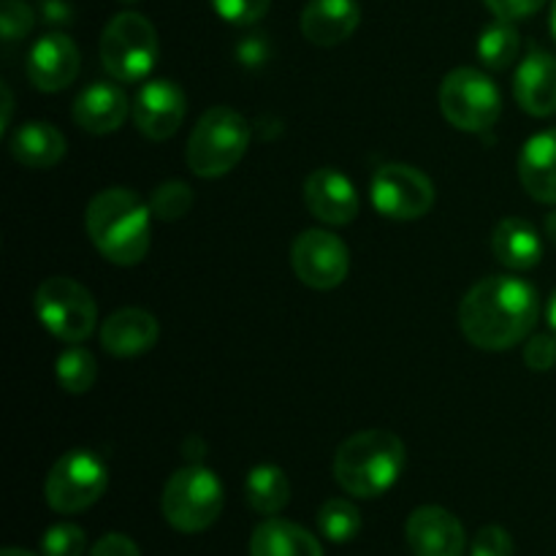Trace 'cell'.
<instances>
[{"label": "cell", "mask_w": 556, "mask_h": 556, "mask_svg": "<svg viewBox=\"0 0 556 556\" xmlns=\"http://www.w3.org/2000/svg\"><path fill=\"white\" fill-rule=\"evenodd\" d=\"M538 315V291L514 275H492L476 282L459 304L462 334L481 351H510L525 342Z\"/></svg>", "instance_id": "cell-1"}, {"label": "cell", "mask_w": 556, "mask_h": 556, "mask_svg": "<svg viewBox=\"0 0 556 556\" xmlns=\"http://www.w3.org/2000/svg\"><path fill=\"white\" fill-rule=\"evenodd\" d=\"M152 210L128 188H106L87 204L85 228L98 253L117 266H136L150 250Z\"/></svg>", "instance_id": "cell-2"}, {"label": "cell", "mask_w": 556, "mask_h": 556, "mask_svg": "<svg viewBox=\"0 0 556 556\" xmlns=\"http://www.w3.org/2000/svg\"><path fill=\"white\" fill-rule=\"evenodd\" d=\"M407 451L400 434L389 429H364L351 434L334 454V478L342 492L358 500L380 497L400 481Z\"/></svg>", "instance_id": "cell-3"}, {"label": "cell", "mask_w": 556, "mask_h": 556, "mask_svg": "<svg viewBox=\"0 0 556 556\" xmlns=\"http://www.w3.org/2000/svg\"><path fill=\"white\" fill-rule=\"evenodd\" d=\"M250 139H253V130L244 114L231 106H212L190 130L185 161L195 177L217 179L239 166Z\"/></svg>", "instance_id": "cell-4"}, {"label": "cell", "mask_w": 556, "mask_h": 556, "mask_svg": "<svg viewBox=\"0 0 556 556\" xmlns=\"http://www.w3.org/2000/svg\"><path fill=\"white\" fill-rule=\"evenodd\" d=\"M101 63L114 81L147 79L157 63V30L139 11H123L101 33Z\"/></svg>", "instance_id": "cell-5"}, {"label": "cell", "mask_w": 556, "mask_h": 556, "mask_svg": "<svg viewBox=\"0 0 556 556\" xmlns=\"http://www.w3.org/2000/svg\"><path fill=\"white\" fill-rule=\"evenodd\" d=\"M163 516L177 532H204L217 521L223 510L220 478L204 465H188L166 481L161 497Z\"/></svg>", "instance_id": "cell-6"}, {"label": "cell", "mask_w": 556, "mask_h": 556, "mask_svg": "<svg viewBox=\"0 0 556 556\" xmlns=\"http://www.w3.org/2000/svg\"><path fill=\"white\" fill-rule=\"evenodd\" d=\"M36 315L43 329L60 342L79 345L92 334L98 320V307L92 293L74 277L54 275L36 288Z\"/></svg>", "instance_id": "cell-7"}, {"label": "cell", "mask_w": 556, "mask_h": 556, "mask_svg": "<svg viewBox=\"0 0 556 556\" xmlns=\"http://www.w3.org/2000/svg\"><path fill=\"white\" fill-rule=\"evenodd\" d=\"M440 109L454 128L489 130L503 114V96L492 76L478 68H454L440 85Z\"/></svg>", "instance_id": "cell-8"}, {"label": "cell", "mask_w": 556, "mask_h": 556, "mask_svg": "<svg viewBox=\"0 0 556 556\" xmlns=\"http://www.w3.org/2000/svg\"><path fill=\"white\" fill-rule=\"evenodd\" d=\"M109 486V470L98 454L74 448L60 456L43 483V497L54 514H81L103 497Z\"/></svg>", "instance_id": "cell-9"}, {"label": "cell", "mask_w": 556, "mask_h": 556, "mask_svg": "<svg viewBox=\"0 0 556 556\" xmlns=\"http://www.w3.org/2000/svg\"><path fill=\"white\" fill-rule=\"evenodd\" d=\"M372 206L389 220H418L434 206V182L416 166L386 163L372 174L369 185Z\"/></svg>", "instance_id": "cell-10"}, {"label": "cell", "mask_w": 556, "mask_h": 556, "mask_svg": "<svg viewBox=\"0 0 556 556\" xmlns=\"http://www.w3.org/2000/svg\"><path fill=\"white\" fill-rule=\"evenodd\" d=\"M291 266L299 280L313 291H331L342 286L351 271V250L337 233L307 228L291 248Z\"/></svg>", "instance_id": "cell-11"}, {"label": "cell", "mask_w": 556, "mask_h": 556, "mask_svg": "<svg viewBox=\"0 0 556 556\" xmlns=\"http://www.w3.org/2000/svg\"><path fill=\"white\" fill-rule=\"evenodd\" d=\"M188 114V98L182 87L172 79H152L136 92L134 123L150 141H166L182 125Z\"/></svg>", "instance_id": "cell-12"}, {"label": "cell", "mask_w": 556, "mask_h": 556, "mask_svg": "<svg viewBox=\"0 0 556 556\" xmlns=\"http://www.w3.org/2000/svg\"><path fill=\"white\" fill-rule=\"evenodd\" d=\"M304 204H307L309 215L315 220L326 223V226H348L356 220L358 210H362V199L351 179L337 168H315L307 179H304Z\"/></svg>", "instance_id": "cell-13"}, {"label": "cell", "mask_w": 556, "mask_h": 556, "mask_svg": "<svg viewBox=\"0 0 556 556\" xmlns=\"http://www.w3.org/2000/svg\"><path fill=\"white\" fill-rule=\"evenodd\" d=\"M79 47L65 33H47L43 38H38L25 65L27 79L41 92H60L71 87L79 76Z\"/></svg>", "instance_id": "cell-14"}, {"label": "cell", "mask_w": 556, "mask_h": 556, "mask_svg": "<svg viewBox=\"0 0 556 556\" xmlns=\"http://www.w3.org/2000/svg\"><path fill=\"white\" fill-rule=\"evenodd\" d=\"M405 535L416 556H462L467 546L462 521L440 505H421L413 510Z\"/></svg>", "instance_id": "cell-15"}, {"label": "cell", "mask_w": 556, "mask_h": 556, "mask_svg": "<svg viewBox=\"0 0 556 556\" xmlns=\"http://www.w3.org/2000/svg\"><path fill=\"white\" fill-rule=\"evenodd\" d=\"M128 114H134L123 87L112 81H96L85 87L74 101V123L92 136L114 134L125 125Z\"/></svg>", "instance_id": "cell-16"}, {"label": "cell", "mask_w": 556, "mask_h": 556, "mask_svg": "<svg viewBox=\"0 0 556 556\" xmlns=\"http://www.w3.org/2000/svg\"><path fill=\"white\" fill-rule=\"evenodd\" d=\"M362 5L356 0H309L302 11V36L315 47H340L356 33Z\"/></svg>", "instance_id": "cell-17"}, {"label": "cell", "mask_w": 556, "mask_h": 556, "mask_svg": "<svg viewBox=\"0 0 556 556\" xmlns=\"http://www.w3.org/2000/svg\"><path fill=\"white\" fill-rule=\"evenodd\" d=\"M516 103L532 117L556 114V58L543 49H532L516 68Z\"/></svg>", "instance_id": "cell-18"}, {"label": "cell", "mask_w": 556, "mask_h": 556, "mask_svg": "<svg viewBox=\"0 0 556 556\" xmlns=\"http://www.w3.org/2000/svg\"><path fill=\"white\" fill-rule=\"evenodd\" d=\"M157 334L155 315L141 307H123L103 320L101 345L109 356L134 358L155 348Z\"/></svg>", "instance_id": "cell-19"}, {"label": "cell", "mask_w": 556, "mask_h": 556, "mask_svg": "<svg viewBox=\"0 0 556 556\" xmlns=\"http://www.w3.org/2000/svg\"><path fill=\"white\" fill-rule=\"evenodd\" d=\"M519 179L538 204H556V128L527 139L519 152Z\"/></svg>", "instance_id": "cell-20"}, {"label": "cell", "mask_w": 556, "mask_h": 556, "mask_svg": "<svg viewBox=\"0 0 556 556\" xmlns=\"http://www.w3.org/2000/svg\"><path fill=\"white\" fill-rule=\"evenodd\" d=\"M492 253L505 269H535L543 258V239L525 217H505L492 233Z\"/></svg>", "instance_id": "cell-21"}, {"label": "cell", "mask_w": 556, "mask_h": 556, "mask_svg": "<svg viewBox=\"0 0 556 556\" xmlns=\"http://www.w3.org/2000/svg\"><path fill=\"white\" fill-rule=\"evenodd\" d=\"M11 155L20 166L41 172V168H54L65 157V136L52 123H41V119H30V123L20 125L11 134Z\"/></svg>", "instance_id": "cell-22"}, {"label": "cell", "mask_w": 556, "mask_h": 556, "mask_svg": "<svg viewBox=\"0 0 556 556\" xmlns=\"http://www.w3.org/2000/svg\"><path fill=\"white\" fill-rule=\"evenodd\" d=\"M250 556H324V546L293 521L266 519L250 538Z\"/></svg>", "instance_id": "cell-23"}, {"label": "cell", "mask_w": 556, "mask_h": 556, "mask_svg": "<svg viewBox=\"0 0 556 556\" xmlns=\"http://www.w3.org/2000/svg\"><path fill=\"white\" fill-rule=\"evenodd\" d=\"M244 497L255 514L275 516L291 500V481L277 465H258L244 481Z\"/></svg>", "instance_id": "cell-24"}, {"label": "cell", "mask_w": 556, "mask_h": 556, "mask_svg": "<svg viewBox=\"0 0 556 556\" xmlns=\"http://www.w3.org/2000/svg\"><path fill=\"white\" fill-rule=\"evenodd\" d=\"M521 52V36L514 27V22L497 20L483 27L478 36V58L489 71H505L514 65V60Z\"/></svg>", "instance_id": "cell-25"}, {"label": "cell", "mask_w": 556, "mask_h": 556, "mask_svg": "<svg viewBox=\"0 0 556 556\" xmlns=\"http://www.w3.org/2000/svg\"><path fill=\"white\" fill-rule=\"evenodd\" d=\"M54 375H58V383L63 391H68V394H87L96 386L98 362L87 348L71 345L58 356Z\"/></svg>", "instance_id": "cell-26"}, {"label": "cell", "mask_w": 556, "mask_h": 556, "mask_svg": "<svg viewBox=\"0 0 556 556\" xmlns=\"http://www.w3.org/2000/svg\"><path fill=\"white\" fill-rule=\"evenodd\" d=\"M318 527L331 543H348L362 532V514L351 500H326L318 510Z\"/></svg>", "instance_id": "cell-27"}, {"label": "cell", "mask_w": 556, "mask_h": 556, "mask_svg": "<svg viewBox=\"0 0 556 556\" xmlns=\"http://www.w3.org/2000/svg\"><path fill=\"white\" fill-rule=\"evenodd\" d=\"M193 201L195 193L188 182H182V179H168V182L157 185L155 193H152V217H157V220L163 223L182 220V217L193 210Z\"/></svg>", "instance_id": "cell-28"}, {"label": "cell", "mask_w": 556, "mask_h": 556, "mask_svg": "<svg viewBox=\"0 0 556 556\" xmlns=\"http://www.w3.org/2000/svg\"><path fill=\"white\" fill-rule=\"evenodd\" d=\"M87 535L79 525H52L41 535V554L43 556H85Z\"/></svg>", "instance_id": "cell-29"}, {"label": "cell", "mask_w": 556, "mask_h": 556, "mask_svg": "<svg viewBox=\"0 0 556 556\" xmlns=\"http://www.w3.org/2000/svg\"><path fill=\"white\" fill-rule=\"evenodd\" d=\"M36 27V14L25 0H3L0 3V30L3 41H20Z\"/></svg>", "instance_id": "cell-30"}, {"label": "cell", "mask_w": 556, "mask_h": 556, "mask_svg": "<svg viewBox=\"0 0 556 556\" xmlns=\"http://www.w3.org/2000/svg\"><path fill=\"white\" fill-rule=\"evenodd\" d=\"M217 16L237 27H250L258 20H264L269 11L271 0H210Z\"/></svg>", "instance_id": "cell-31"}, {"label": "cell", "mask_w": 556, "mask_h": 556, "mask_svg": "<svg viewBox=\"0 0 556 556\" xmlns=\"http://www.w3.org/2000/svg\"><path fill=\"white\" fill-rule=\"evenodd\" d=\"M470 556H514V538L505 527L489 525L472 538Z\"/></svg>", "instance_id": "cell-32"}, {"label": "cell", "mask_w": 556, "mask_h": 556, "mask_svg": "<svg viewBox=\"0 0 556 556\" xmlns=\"http://www.w3.org/2000/svg\"><path fill=\"white\" fill-rule=\"evenodd\" d=\"M525 364L535 372L556 367V334H535L525 345Z\"/></svg>", "instance_id": "cell-33"}, {"label": "cell", "mask_w": 556, "mask_h": 556, "mask_svg": "<svg viewBox=\"0 0 556 556\" xmlns=\"http://www.w3.org/2000/svg\"><path fill=\"white\" fill-rule=\"evenodd\" d=\"M483 3H486V9L492 11L497 20L516 22L538 14V11L546 5V0H483Z\"/></svg>", "instance_id": "cell-34"}, {"label": "cell", "mask_w": 556, "mask_h": 556, "mask_svg": "<svg viewBox=\"0 0 556 556\" xmlns=\"http://www.w3.org/2000/svg\"><path fill=\"white\" fill-rule=\"evenodd\" d=\"M90 556H141V552L130 538L112 532V535H103L101 541L90 548Z\"/></svg>", "instance_id": "cell-35"}, {"label": "cell", "mask_w": 556, "mask_h": 556, "mask_svg": "<svg viewBox=\"0 0 556 556\" xmlns=\"http://www.w3.org/2000/svg\"><path fill=\"white\" fill-rule=\"evenodd\" d=\"M239 58H242L248 65L264 63V60H266V43L261 41V36H250L248 41L239 47Z\"/></svg>", "instance_id": "cell-36"}, {"label": "cell", "mask_w": 556, "mask_h": 556, "mask_svg": "<svg viewBox=\"0 0 556 556\" xmlns=\"http://www.w3.org/2000/svg\"><path fill=\"white\" fill-rule=\"evenodd\" d=\"M43 20L52 22V25H65L71 22V5L65 0H43L41 3Z\"/></svg>", "instance_id": "cell-37"}, {"label": "cell", "mask_w": 556, "mask_h": 556, "mask_svg": "<svg viewBox=\"0 0 556 556\" xmlns=\"http://www.w3.org/2000/svg\"><path fill=\"white\" fill-rule=\"evenodd\" d=\"M0 96H3V119H0V130H5L11 123V112H14V98H11V90L5 81L0 85Z\"/></svg>", "instance_id": "cell-38"}, {"label": "cell", "mask_w": 556, "mask_h": 556, "mask_svg": "<svg viewBox=\"0 0 556 556\" xmlns=\"http://www.w3.org/2000/svg\"><path fill=\"white\" fill-rule=\"evenodd\" d=\"M543 228H546V237H548V242H552L554 248H556V210H554V212H548V217H546V226H543Z\"/></svg>", "instance_id": "cell-39"}, {"label": "cell", "mask_w": 556, "mask_h": 556, "mask_svg": "<svg viewBox=\"0 0 556 556\" xmlns=\"http://www.w3.org/2000/svg\"><path fill=\"white\" fill-rule=\"evenodd\" d=\"M546 318H548V324H552V329H554V334H556V291L552 293V299H548Z\"/></svg>", "instance_id": "cell-40"}, {"label": "cell", "mask_w": 556, "mask_h": 556, "mask_svg": "<svg viewBox=\"0 0 556 556\" xmlns=\"http://www.w3.org/2000/svg\"><path fill=\"white\" fill-rule=\"evenodd\" d=\"M0 556H36V554L25 552V548H16V546H9V548H3V554H0Z\"/></svg>", "instance_id": "cell-41"}, {"label": "cell", "mask_w": 556, "mask_h": 556, "mask_svg": "<svg viewBox=\"0 0 556 556\" xmlns=\"http://www.w3.org/2000/svg\"><path fill=\"white\" fill-rule=\"evenodd\" d=\"M552 33H554V38H556V0H554V5H552Z\"/></svg>", "instance_id": "cell-42"}, {"label": "cell", "mask_w": 556, "mask_h": 556, "mask_svg": "<svg viewBox=\"0 0 556 556\" xmlns=\"http://www.w3.org/2000/svg\"><path fill=\"white\" fill-rule=\"evenodd\" d=\"M123 3H136V0H123Z\"/></svg>", "instance_id": "cell-43"}]
</instances>
